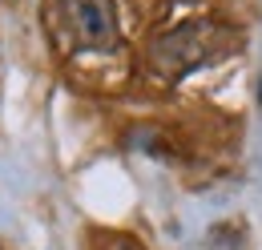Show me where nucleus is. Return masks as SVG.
<instances>
[{
  "label": "nucleus",
  "mask_w": 262,
  "mask_h": 250,
  "mask_svg": "<svg viewBox=\"0 0 262 250\" xmlns=\"http://www.w3.org/2000/svg\"><path fill=\"white\" fill-rule=\"evenodd\" d=\"M218 29L210 20H190V25H178V29L162 32L154 45H149V65L162 73V77H182V73H194L198 65H206L218 53Z\"/></svg>",
  "instance_id": "f257e3e1"
},
{
  "label": "nucleus",
  "mask_w": 262,
  "mask_h": 250,
  "mask_svg": "<svg viewBox=\"0 0 262 250\" xmlns=\"http://www.w3.org/2000/svg\"><path fill=\"white\" fill-rule=\"evenodd\" d=\"M57 4V20L73 49H89L105 53L117 45V8L113 0H53Z\"/></svg>",
  "instance_id": "f03ea898"
}]
</instances>
